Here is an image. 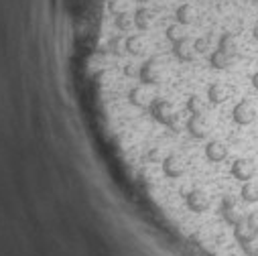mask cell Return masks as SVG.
<instances>
[{
  "label": "cell",
  "instance_id": "cell-1",
  "mask_svg": "<svg viewBox=\"0 0 258 256\" xmlns=\"http://www.w3.org/2000/svg\"><path fill=\"white\" fill-rule=\"evenodd\" d=\"M185 131L191 139L202 141V139H208L212 126H210V120L206 114H191L185 122Z\"/></svg>",
  "mask_w": 258,
  "mask_h": 256
},
{
  "label": "cell",
  "instance_id": "cell-2",
  "mask_svg": "<svg viewBox=\"0 0 258 256\" xmlns=\"http://www.w3.org/2000/svg\"><path fill=\"white\" fill-rule=\"evenodd\" d=\"M185 206L193 214H204V212L210 210L212 200H210V196L206 194L204 189H191V191H187V194H185Z\"/></svg>",
  "mask_w": 258,
  "mask_h": 256
},
{
  "label": "cell",
  "instance_id": "cell-3",
  "mask_svg": "<svg viewBox=\"0 0 258 256\" xmlns=\"http://www.w3.org/2000/svg\"><path fill=\"white\" fill-rule=\"evenodd\" d=\"M161 169H163V175L167 179H179V177L185 175V163L175 153H169L161 159Z\"/></svg>",
  "mask_w": 258,
  "mask_h": 256
},
{
  "label": "cell",
  "instance_id": "cell-4",
  "mask_svg": "<svg viewBox=\"0 0 258 256\" xmlns=\"http://www.w3.org/2000/svg\"><path fill=\"white\" fill-rule=\"evenodd\" d=\"M254 116H256V110H254V106L250 104V100L238 102V104L234 106V110H232V120H234L236 124H240V126L250 124V122L254 120Z\"/></svg>",
  "mask_w": 258,
  "mask_h": 256
},
{
  "label": "cell",
  "instance_id": "cell-5",
  "mask_svg": "<svg viewBox=\"0 0 258 256\" xmlns=\"http://www.w3.org/2000/svg\"><path fill=\"white\" fill-rule=\"evenodd\" d=\"M230 171H232L234 179H238V181L246 183V181H250V179L254 177L256 167H254V163H252V161H248V159H236V161L232 163Z\"/></svg>",
  "mask_w": 258,
  "mask_h": 256
},
{
  "label": "cell",
  "instance_id": "cell-6",
  "mask_svg": "<svg viewBox=\"0 0 258 256\" xmlns=\"http://www.w3.org/2000/svg\"><path fill=\"white\" fill-rule=\"evenodd\" d=\"M232 96V88L228 84H222V82H216L208 88V100L212 104H224L228 98Z\"/></svg>",
  "mask_w": 258,
  "mask_h": 256
},
{
  "label": "cell",
  "instance_id": "cell-7",
  "mask_svg": "<svg viewBox=\"0 0 258 256\" xmlns=\"http://www.w3.org/2000/svg\"><path fill=\"white\" fill-rule=\"evenodd\" d=\"M222 218H224L232 228L238 226V224L244 220L242 212L236 208V204H234L230 198H224V204H222Z\"/></svg>",
  "mask_w": 258,
  "mask_h": 256
},
{
  "label": "cell",
  "instance_id": "cell-8",
  "mask_svg": "<svg viewBox=\"0 0 258 256\" xmlns=\"http://www.w3.org/2000/svg\"><path fill=\"white\" fill-rule=\"evenodd\" d=\"M206 157L212 163H222L228 157V147L224 143H220V141H210L206 145Z\"/></svg>",
  "mask_w": 258,
  "mask_h": 256
},
{
  "label": "cell",
  "instance_id": "cell-9",
  "mask_svg": "<svg viewBox=\"0 0 258 256\" xmlns=\"http://www.w3.org/2000/svg\"><path fill=\"white\" fill-rule=\"evenodd\" d=\"M230 61H232V57L228 53H224L222 49H214L212 55H210V66L214 70H228L230 68Z\"/></svg>",
  "mask_w": 258,
  "mask_h": 256
},
{
  "label": "cell",
  "instance_id": "cell-10",
  "mask_svg": "<svg viewBox=\"0 0 258 256\" xmlns=\"http://www.w3.org/2000/svg\"><path fill=\"white\" fill-rule=\"evenodd\" d=\"M234 236H236V240L242 244V242H248V240H252V238H256L258 234L248 226V222H246V218L238 224V226H234Z\"/></svg>",
  "mask_w": 258,
  "mask_h": 256
},
{
  "label": "cell",
  "instance_id": "cell-11",
  "mask_svg": "<svg viewBox=\"0 0 258 256\" xmlns=\"http://www.w3.org/2000/svg\"><path fill=\"white\" fill-rule=\"evenodd\" d=\"M185 110L189 112V116L191 114H206V102L198 94H191L185 102Z\"/></svg>",
  "mask_w": 258,
  "mask_h": 256
},
{
  "label": "cell",
  "instance_id": "cell-12",
  "mask_svg": "<svg viewBox=\"0 0 258 256\" xmlns=\"http://www.w3.org/2000/svg\"><path fill=\"white\" fill-rule=\"evenodd\" d=\"M242 200L244 202H248V204H254V202H258V183L256 181H246L244 185H242Z\"/></svg>",
  "mask_w": 258,
  "mask_h": 256
},
{
  "label": "cell",
  "instance_id": "cell-13",
  "mask_svg": "<svg viewBox=\"0 0 258 256\" xmlns=\"http://www.w3.org/2000/svg\"><path fill=\"white\" fill-rule=\"evenodd\" d=\"M218 49H222L224 53H228V55L232 57V55L236 53V49H238V45H236V37H234L232 33H224V35L220 37Z\"/></svg>",
  "mask_w": 258,
  "mask_h": 256
},
{
  "label": "cell",
  "instance_id": "cell-14",
  "mask_svg": "<svg viewBox=\"0 0 258 256\" xmlns=\"http://www.w3.org/2000/svg\"><path fill=\"white\" fill-rule=\"evenodd\" d=\"M240 246H242V250H244L246 256H258V240L256 238H252L248 242H242Z\"/></svg>",
  "mask_w": 258,
  "mask_h": 256
},
{
  "label": "cell",
  "instance_id": "cell-15",
  "mask_svg": "<svg viewBox=\"0 0 258 256\" xmlns=\"http://www.w3.org/2000/svg\"><path fill=\"white\" fill-rule=\"evenodd\" d=\"M246 222H248V226L258 234V214H250V216L246 218Z\"/></svg>",
  "mask_w": 258,
  "mask_h": 256
},
{
  "label": "cell",
  "instance_id": "cell-16",
  "mask_svg": "<svg viewBox=\"0 0 258 256\" xmlns=\"http://www.w3.org/2000/svg\"><path fill=\"white\" fill-rule=\"evenodd\" d=\"M250 82H252V86H254V90H258V72H256V74H252V78H250Z\"/></svg>",
  "mask_w": 258,
  "mask_h": 256
},
{
  "label": "cell",
  "instance_id": "cell-17",
  "mask_svg": "<svg viewBox=\"0 0 258 256\" xmlns=\"http://www.w3.org/2000/svg\"><path fill=\"white\" fill-rule=\"evenodd\" d=\"M254 37H256V39H258V25H256V27H254Z\"/></svg>",
  "mask_w": 258,
  "mask_h": 256
}]
</instances>
